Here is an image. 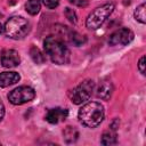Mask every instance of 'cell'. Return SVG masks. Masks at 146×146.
<instances>
[{
    "instance_id": "cell-1",
    "label": "cell",
    "mask_w": 146,
    "mask_h": 146,
    "mask_svg": "<svg viewBox=\"0 0 146 146\" xmlns=\"http://www.w3.org/2000/svg\"><path fill=\"white\" fill-rule=\"evenodd\" d=\"M44 51L50 59L58 65L67 64L70 60V50L65 42L56 35H49L43 41Z\"/></svg>"
},
{
    "instance_id": "cell-2",
    "label": "cell",
    "mask_w": 146,
    "mask_h": 146,
    "mask_svg": "<svg viewBox=\"0 0 146 146\" xmlns=\"http://www.w3.org/2000/svg\"><path fill=\"white\" fill-rule=\"evenodd\" d=\"M78 117L83 125L88 128H96L104 120V107L97 102L87 103L79 110Z\"/></svg>"
},
{
    "instance_id": "cell-3",
    "label": "cell",
    "mask_w": 146,
    "mask_h": 146,
    "mask_svg": "<svg viewBox=\"0 0 146 146\" xmlns=\"http://www.w3.org/2000/svg\"><path fill=\"white\" fill-rule=\"evenodd\" d=\"M5 34L10 39H23L30 32V23L22 16H13L5 24Z\"/></svg>"
},
{
    "instance_id": "cell-4",
    "label": "cell",
    "mask_w": 146,
    "mask_h": 146,
    "mask_svg": "<svg viewBox=\"0 0 146 146\" xmlns=\"http://www.w3.org/2000/svg\"><path fill=\"white\" fill-rule=\"evenodd\" d=\"M113 10H114V3H112V2H107V3H104V5L95 8L87 17V21H86L87 27L90 30L99 29L105 23V21L110 17V15L113 13Z\"/></svg>"
},
{
    "instance_id": "cell-5",
    "label": "cell",
    "mask_w": 146,
    "mask_h": 146,
    "mask_svg": "<svg viewBox=\"0 0 146 146\" xmlns=\"http://www.w3.org/2000/svg\"><path fill=\"white\" fill-rule=\"evenodd\" d=\"M95 89V82L92 80H84L80 84H78L75 88H73L70 92V99L73 104L80 105L84 102H87Z\"/></svg>"
},
{
    "instance_id": "cell-6",
    "label": "cell",
    "mask_w": 146,
    "mask_h": 146,
    "mask_svg": "<svg viewBox=\"0 0 146 146\" xmlns=\"http://www.w3.org/2000/svg\"><path fill=\"white\" fill-rule=\"evenodd\" d=\"M35 97V90L29 86H21L8 94V99L14 105H22L31 102Z\"/></svg>"
},
{
    "instance_id": "cell-7",
    "label": "cell",
    "mask_w": 146,
    "mask_h": 146,
    "mask_svg": "<svg viewBox=\"0 0 146 146\" xmlns=\"http://www.w3.org/2000/svg\"><path fill=\"white\" fill-rule=\"evenodd\" d=\"M133 32L130 29L122 27L113 32L108 38V43L111 46H127L133 40Z\"/></svg>"
},
{
    "instance_id": "cell-8",
    "label": "cell",
    "mask_w": 146,
    "mask_h": 146,
    "mask_svg": "<svg viewBox=\"0 0 146 146\" xmlns=\"http://www.w3.org/2000/svg\"><path fill=\"white\" fill-rule=\"evenodd\" d=\"M21 62V57L18 52L14 49H6L1 52V64L3 67L11 68L16 67Z\"/></svg>"
},
{
    "instance_id": "cell-9",
    "label": "cell",
    "mask_w": 146,
    "mask_h": 146,
    "mask_svg": "<svg viewBox=\"0 0 146 146\" xmlns=\"http://www.w3.org/2000/svg\"><path fill=\"white\" fill-rule=\"evenodd\" d=\"M67 115H68V111L66 108H62V107L50 108L46 114V121H48L51 124H55L64 121L67 117Z\"/></svg>"
},
{
    "instance_id": "cell-10",
    "label": "cell",
    "mask_w": 146,
    "mask_h": 146,
    "mask_svg": "<svg viewBox=\"0 0 146 146\" xmlns=\"http://www.w3.org/2000/svg\"><path fill=\"white\" fill-rule=\"evenodd\" d=\"M113 84L111 81H103L99 83L98 88L96 89V95L98 98L104 99V100H108L113 94Z\"/></svg>"
},
{
    "instance_id": "cell-11",
    "label": "cell",
    "mask_w": 146,
    "mask_h": 146,
    "mask_svg": "<svg viewBox=\"0 0 146 146\" xmlns=\"http://www.w3.org/2000/svg\"><path fill=\"white\" fill-rule=\"evenodd\" d=\"M21 80V75L17 72H1L0 73V87L6 88L8 86L15 84Z\"/></svg>"
},
{
    "instance_id": "cell-12",
    "label": "cell",
    "mask_w": 146,
    "mask_h": 146,
    "mask_svg": "<svg viewBox=\"0 0 146 146\" xmlns=\"http://www.w3.org/2000/svg\"><path fill=\"white\" fill-rule=\"evenodd\" d=\"M63 136H64V139L67 144H72V143H75L78 140L79 132L74 127H66L65 130L63 131Z\"/></svg>"
},
{
    "instance_id": "cell-13",
    "label": "cell",
    "mask_w": 146,
    "mask_h": 146,
    "mask_svg": "<svg viewBox=\"0 0 146 146\" xmlns=\"http://www.w3.org/2000/svg\"><path fill=\"white\" fill-rule=\"evenodd\" d=\"M116 141H117V138H116V133L114 132V130L105 131L102 135L100 143L103 145H114V144H116Z\"/></svg>"
},
{
    "instance_id": "cell-14",
    "label": "cell",
    "mask_w": 146,
    "mask_h": 146,
    "mask_svg": "<svg viewBox=\"0 0 146 146\" xmlns=\"http://www.w3.org/2000/svg\"><path fill=\"white\" fill-rule=\"evenodd\" d=\"M30 55H31V58L33 59V62H34L35 64H43L44 60H46L44 55L40 51L39 48H36V47H34V46L31 47V49H30Z\"/></svg>"
},
{
    "instance_id": "cell-15",
    "label": "cell",
    "mask_w": 146,
    "mask_h": 146,
    "mask_svg": "<svg viewBox=\"0 0 146 146\" xmlns=\"http://www.w3.org/2000/svg\"><path fill=\"white\" fill-rule=\"evenodd\" d=\"M41 3L39 0H27L25 3V9L30 15H36L40 11Z\"/></svg>"
},
{
    "instance_id": "cell-16",
    "label": "cell",
    "mask_w": 146,
    "mask_h": 146,
    "mask_svg": "<svg viewBox=\"0 0 146 146\" xmlns=\"http://www.w3.org/2000/svg\"><path fill=\"white\" fill-rule=\"evenodd\" d=\"M145 8H146V5L145 2L140 3L136 9H135V18L141 23V24H145L146 22V15H145Z\"/></svg>"
},
{
    "instance_id": "cell-17",
    "label": "cell",
    "mask_w": 146,
    "mask_h": 146,
    "mask_svg": "<svg viewBox=\"0 0 146 146\" xmlns=\"http://www.w3.org/2000/svg\"><path fill=\"white\" fill-rule=\"evenodd\" d=\"M70 40H71V42L74 46H81L82 43L86 42V38L83 35L74 32V31H71V33H70Z\"/></svg>"
},
{
    "instance_id": "cell-18",
    "label": "cell",
    "mask_w": 146,
    "mask_h": 146,
    "mask_svg": "<svg viewBox=\"0 0 146 146\" xmlns=\"http://www.w3.org/2000/svg\"><path fill=\"white\" fill-rule=\"evenodd\" d=\"M64 14H65V17H66L71 23H73V24L76 23V15H75V11H74L73 9L66 7V8L64 9Z\"/></svg>"
},
{
    "instance_id": "cell-19",
    "label": "cell",
    "mask_w": 146,
    "mask_h": 146,
    "mask_svg": "<svg viewBox=\"0 0 146 146\" xmlns=\"http://www.w3.org/2000/svg\"><path fill=\"white\" fill-rule=\"evenodd\" d=\"M42 3L48 9H55L59 5V0H42Z\"/></svg>"
},
{
    "instance_id": "cell-20",
    "label": "cell",
    "mask_w": 146,
    "mask_h": 146,
    "mask_svg": "<svg viewBox=\"0 0 146 146\" xmlns=\"http://www.w3.org/2000/svg\"><path fill=\"white\" fill-rule=\"evenodd\" d=\"M70 3L78 6V7H87L88 6V1L87 0H68Z\"/></svg>"
},
{
    "instance_id": "cell-21",
    "label": "cell",
    "mask_w": 146,
    "mask_h": 146,
    "mask_svg": "<svg viewBox=\"0 0 146 146\" xmlns=\"http://www.w3.org/2000/svg\"><path fill=\"white\" fill-rule=\"evenodd\" d=\"M138 68H139V72L143 75H145V56H143L139 59V62H138Z\"/></svg>"
},
{
    "instance_id": "cell-22",
    "label": "cell",
    "mask_w": 146,
    "mask_h": 146,
    "mask_svg": "<svg viewBox=\"0 0 146 146\" xmlns=\"http://www.w3.org/2000/svg\"><path fill=\"white\" fill-rule=\"evenodd\" d=\"M3 115H5V106H3V104H2V102L0 100V121L2 120V117H3Z\"/></svg>"
},
{
    "instance_id": "cell-23",
    "label": "cell",
    "mask_w": 146,
    "mask_h": 146,
    "mask_svg": "<svg viewBox=\"0 0 146 146\" xmlns=\"http://www.w3.org/2000/svg\"><path fill=\"white\" fill-rule=\"evenodd\" d=\"M2 30H3V27H2V24L0 23V34L2 33Z\"/></svg>"
}]
</instances>
